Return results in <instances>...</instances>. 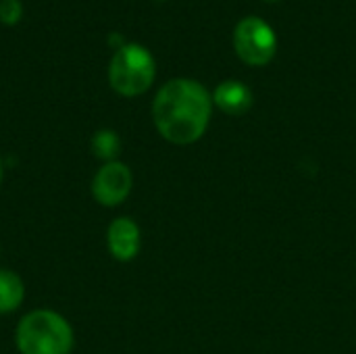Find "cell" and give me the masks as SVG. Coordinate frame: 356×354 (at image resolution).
I'll return each instance as SVG.
<instances>
[{
	"instance_id": "1",
	"label": "cell",
	"mask_w": 356,
	"mask_h": 354,
	"mask_svg": "<svg viewBox=\"0 0 356 354\" xmlns=\"http://www.w3.org/2000/svg\"><path fill=\"white\" fill-rule=\"evenodd\" d=\"M213 98L194 79L167 81L152 102V119L159 134L177 146L198 142L211 121Z\"/></svg>"
},
{
	"instance_id": "2",
	"label": "cell",
	"mask_w": 356,
	"mask_h": 354,
	"mask_svg": "<svg viewBox=\"0 0 356 354\" xmlns=\"http://www.w3.org/2000/svg\"><path fill=\"white\" fill-rule=\"evenodd\" d=\"M15 344L21 354H69L75 344V334L60 313L35 309L19 319Z\"/></svg>"
},
{
	"instance_id": "3",
	"label": "cell",
	"mask_w": 356,
	"mask_h": 354,
	"mask_svg": "<svg viewBox=\"0 0 356 354\" xmlns=\"http://www.w3.org/2000/svg\"><path fill=\"white\" fill-rule=\"evenodd\" d=\"M156 75L152 54L140 44H123L108 65V83L121 96L144 94Z\"/></svg>"
},
{
	"instance_id": "4",
	"label": "cell",
	"mask_w": 356,
	"mask_h": 354,
	"mask_svg": "<svg viewBox=\"0 0 356 354\" xmlns=\"http://www.w3.org/2000/svg\"><path fill=\"white\" fill-rule=\"evenodd\" d=\"M234 48L244 63L252 67H263L275 56L277 35L267 21L259 17H246L236 25Z\"/></svg>"
},
{
	"instance_id": "5",
	"label": "cell",
	"mask_w": 356,
	"mask_h": 354,
	"mask_svg": "<svg viewBox=\"0 0 356 354\" xmlns=\"http://www.w3.org/2000/svg\"><path fill=\"white\" fill-rule=\"evenodd\" d=\"M131 188H134L131 169L121 161L104 163L92 179V196L98 204L106 209H115L123 204L131 194Z\"/></svg>"
},
{
	"instance_id": "6",
	"label": "cell",
	"mask_w": 356,
	"mask_h": 354,
	"mask_svg": "<svg viewBox=\"0 0 356 354\" xmlns=\"http://www.w3.org/2000/svg\"><path fill=\"white\" fill-rule=\"evenodd\" d=\"M106 246L113 259L127 263L134 261L142 248V234L134 219L117 217L106 230Z\"/></svg>"
},
{
	"instance_id": "7",
	"label": "cell",
	"mask_w": 356,
	"mask_h": 354,
	"mask_svg": "<svg viewBox=\"0 0 356 354\" xmlns=\"http://www.w3.org/2000/svg\"><path fill=\"white\" fill-rule=\"evenodd\" d=\"M213 102L227 115L240 117L252 106V92L242 81H223L213 94Z\"/></svg>"
},
{
	"instance_id": "8",
	"label": "cell",
	"mask_w": 356,
	"mask_h": 354,
	"mask_svg": "<svg viewBox=\"0 0 356 354\" xmlns=\"http://www.w3.org/2000/svg\"><path fill=\"white\" fill-rule=\"evenodd\" d=\"M25 300V284L23 280L10 271L0 269V315H8L17 311Z\"/></svg>"
},
{
	"instance_id": "9",
	"label": "cell",
	"mask_w": 356,
	"mask_h": 354,
	"mask_svg": "<svg viewBox=\"0 0 356 354\" xmlns=\"http://www.w3.org/2000/svg\"><path fill=\"white\" fill-rule=\"evenodd\" d=\"M90 148H92L94 156L100 159L102 163H113V161H119V154H121V138L113 129H98L92 136Z\"/></svg>"
},
{
	"instance_id": "10",
	"label": "cell",
	"mask_w": 356,
	"mask_h": 354,
	"mask_svg": "<svg viewBox=\"0 0 356 354\" xmlns=\"http://www.w3.org/2000/svg\"><path fill=\"white\" fill-rule=\"evenodd\" d=\"M21 2L19 0H0V21L6 25H13L21 19Z\"/></svg>"
},
{
	"instance_id": "11",
	"label": "cell",
	"mask_w": 356,
	"mask_h": 354,
	"mask_svg": "<svg viewBox=\"0 0 356 354\" xmlns=\"http://www.w3.org/2000/svg\"><path fill=\"white\" fill-rule=\"evenodd\" d=\"M2 173H4V171H2V161H0V184H2Z\"/></svg>"
},
{
	"instance_id": "12",
	"label": "cell",
	"mask_w": 356,
	"mask_h": 354,
	"mask_svg": "<svg viewBox=\"0 0 356 354\" xmlns=\"http://www.w3.org/2000/svg\"><path fill=\"white\" fill-rule=\"evenodd\" d=\"M269 2H275V0H269Z\"/></svg>"
}]
</instances>
